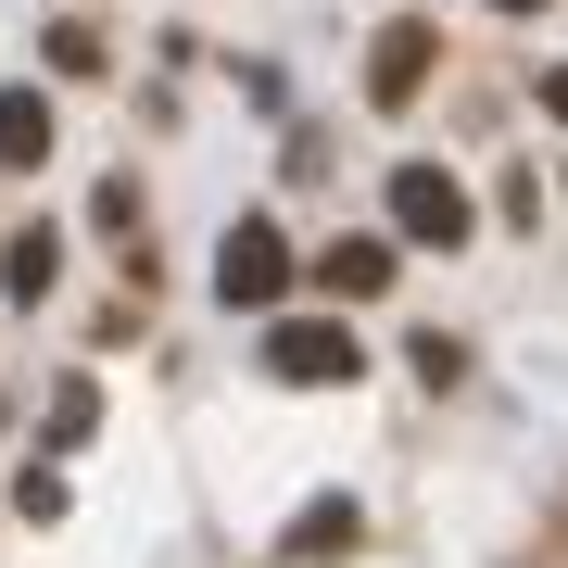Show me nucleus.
Wrapping results in <instances>:
<instances>
[{"label": "nucleus", "mask_w": 568, "mask_h": 568, "mask_svg": "<svg viewBox=\"0 0 568 568\" xmlns=\"http://www.w3.org/2000/svg\"><path fill=\"white\" fill-rule=\"evenodd\" d=\"M328 291H342V304L392 291V253H379V241H328Z\"/></svg>", "instance_id": "obj_7"}, {"label": "nucleus", "mask_w": 568, "mask_h": 568, "mask_svg": "<svg viewBox=\"0 0 568 568\" xmlns=\"http://www.w3.org/2000/svg\"><path fill=\"white\" fill-rule=\"evenodd\" d=\"M215 291H227V304H278V291H291V241H278L265 215H241V227L215 241Z\"/></svg>", "instance_id": "obj_2"}, {"label": "nucleus", "mask_w": 568, "mask_h": 568, "mask_svg": "<svg viewBox=\"0 0 568 568\" xmlns=\"http://www.w3.org/2000/svg\"><path fill=\"white\" fill-rule=\"evenodd\" d=\"M544 114H568V63H556V77H544Z\"/></svg>", "instance_id": "obj_9"}, {"label": "nucleus", "mask_w": 568, "mask_h": 568, "mask_svg": "<svg viewBox=\"0 0 568 568\" xmlns=\"http://www.w3.org/2000/svg\"><path fill=\"white\" fill-rule=\"evenodd\" d=\"M51 278H63V241H51V227H26V241L0 253V291H13V304H39Z\"/></svg>", "instance_id": "obj_6"}, {"label": "nucleus", "mask_w": 568, "mask_h": 568, "mask_svg": "<svg viewBox=\"0 0 568 568\" xmlns=\"http://www.w3.org/2000/svg\"><path fill=\"white\" fill-rule=\"evenodd\" d=\"M328 544H354V506H304V530H291V556H328Z\"/></svg>", "instance_id": "obj_8"}, {"label": "nucleus", "mask_w": 568, "mask_h": 568, "mask_svg": "<svg viewBox=\"0 0 568 568\" xmlns=\"http://www.w3.org/2000/svg\"><path fill=\"white\" fill-rule=\"evenodd\" d=\"M51 152V102L39 89H0V164H39Z\"/></svg>", "instance_id": "obj_5"}, {"label": "nucleus", "mask_w": 568, "mask_h": 568, "mask_svg": "<svg viewBox=\"0 0 568 568\" xmlns=\"http://www.w3.org/2000/svg\"><path fill=\"white\" fill-rule=\"evenodd\" d=\"M493 13H544V0H493Z\"/></svg>", "instance_id": "obj_10"}, {"label": "nucleus", "mask_w": 568, "mask_h": 568, "mask_svg": "<svg viewBox=\"0 0 568 568\" xmlns=\"http://www.w3.org/2000/svg\"><path fill=\"white\" fill-rule=\"evenodd\" d=\"M392 227H405L417 253H455L467 241V190L443 178V164H392Z\"/></svg>", "instance_id": "obj_1"}, {"label": "nucleus", "mask_w": 568, "mask_h": 568, "mask_svg": "<svg viewBox=\"0 0 568 568\" xmlns=\"http://www.w3.org/2000/svg\"><path fill=\"white\" fill-rule=\"evenodd\" d=\"M429 51H443V26H392V39L366 51V102H379V114H405L417 89H429Z\"/></svg>", "instance_id": "obj_4"}, {"label": "nucleus", "mask_w": 568, "mask_h": 568, "mask_svg": "<svg viewBox=\"0 0 568 568\" xmlns=\"http://www.w3.org/2000/svg\"><path fill=\"white\" fill-rule=\"evenodd\" d=\"M265 366H278L291 392H328V379H354V328H328V316H291V328H265Z\"/></svg>", "instance_id": "obj_3"}]
</instances>
